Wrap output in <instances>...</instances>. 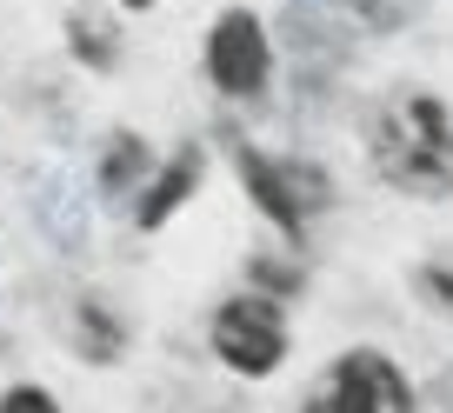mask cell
Segmentation results:
<instances>
[{
  "label": "cell",
  "mask_w": 453,
  "mask_h": 413,
  "mask_svg": "<svg viewBox=\"0 0 453 413\" xmlns=\"http://www.w3.org/2000/svg\"><path fill=\"white\" fill-rule=\"evenodd\" d=\"M373 160L400 194H453V120L434 94H394L373 120Z\"/></svg>",
  "instance_id": "1"
},
{
  "label": "cell",
  "mask_w": 453,
  "mask_h": 413,
  "mask_svg": "<svg viewBox=\"0 0 453 413\" xmlns=\"http://www.w3.org/2000/svg\"><path fill=\"white\" fill-rule=\"evenodd\" d=\"M307 413H413V394L394 360L360 347V354H340L320 373V386L307 394Z\"/></svg>",
  "instance_id": "2"
},
{
  "label": "cell",
  "mask_w": 453,
  "mask_h": 413,
  "mask_svg": "<svg viewBox=\"0 0 453 413\" xmlns=\"http://www.w3.org/2000/svg\"><path fill=\"white\" fill-rule=\"evenodd\" d=\"M213 354L226 360L234 373H273L287 354V327H280V307L267 294H241L213 314Z\"/></svg>",
  "instance_id": "3"
},
{
  "label": "cell",
  "mask_w": 453,
  "mask_h": 413,
  "mask_svg": "<svg viewBox=\"0 0 453 413\" xmlns=\"http://www.w3.org/2000/svg\"><path fill=\"white\" fill-rule=\"evenodd\" d=\"M207 73H213V87L234 94V100H247V94L267 87V27H260L247 7H226V14L213 20V34H207Z\"/></svg>",
  "instance_id": "4"
},
{
  "label": "cell",
  "mask_w": 453,
  "mask_h": 413,
  "mask_svg": "<svg viewBox=\"0 0 453 413\" xmlns=\"http://www.w3.org/2000/svg\"><path fill=\"white\" fill-rule=\"evenodd\" d=\"M234 167H241L247 194L260 200V214H267L280 233H300V220H307V200L294 194V180H287V173L273 167V160H260L254 147H234Z\"/></svg>",
  "instance_id": "5"
},
{
  "label": "cell",
  "mask_w": 453,
  "mask_h": 413,
  "mask_svg": "<svg viewBox=\"0 0 453 413\" xmlns=\"http://www.w3.org/2000/svg\"><path fill=\"white\" fill-rule=\"evenodd\" d=\"M194 180H200V154H194V147H180V154L167 160V173L147 187V200H141V227H160V220H167L173 207L194 194Z\"/></svg>",
  "instance_id": "6"
},
{
  "label": "cell",
  "mask_w": 453,
  "mask_h": 413,
  "mask_svg": "<svg viewBox=\"0 0 453 413\" xmlns=\"http://www.w3.org/2000/svg\"><path fill=\"white\" fill-rule=\"evenodd\" d=\"M73 47H81V60H100V67H107L113 60V41H107V27H87V14H73Z\"/></svg>",
  "instance_id": "7"
},
{
  "label": "cell",
  "mask_w": 453,
  "mask_h": 413,
  "mask_svg": "<svg viewBox=\"0 0 453 413\" xmlns=\"http://www.w3.org/2000/svg\"><path fill=\"white\" fill-rule=\"evenodd\" d=\"M134 167H141V141H134V134H120V141H113V160H107V187H113V194L134 180Z\"/></svg>",
  "instance_id": "8"
},
{
  "label": "cell",
  "mask_w": 453,
  "mask_h": 413,
  "mask_svg": "<svg viewBox=\"0 0 453 413\" xmlns=\"http://www.w3.org/2000/svg\"><path fill=\"white\" fill-rule=\"evenodd\" d=\"M0 413H60L54 394H41V386H14V394L0 400Z\"/></svg>",
  "instance_id": "9"
},
{
  "label": "cell",
  "mask_w": 453,
  "mask_h": 413,
  "mask_svg": "<svg viewBox=\"0 0 453 413\" xmlns=\"http://www.w3.org/2000/svg\"><path fill=\"white\" fill-rule=\"evenodd\" d=\"M127 7H154V0H127Z\"/></svg>",
  "instance_id": "10"
}]
</instances>
